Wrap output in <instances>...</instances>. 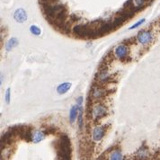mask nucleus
Wrapping results in <instances>:
<instances>
[{"instance_id": "1", "label": "nucleus", "mask_w": 160, "mask_h": 160, "mask_svg": "<svg viewBox=\"0 0 160 160\" xmlns=\"http://www.w3.org/2000/svg\"><path fill=\"white\" fill-rule=\"evenodd\" d=\"M58 151L60 154L58 157L61 158L68 159L70 158V143H69V138L67 135H62L60 137V141L58 143Z\"/></svg>"}, {"instance_id": "2", "label": "nucleus", "mask_w": 160, "mask_h": 160, "mask_svg": "<svg viewBox=\"0 0 160 160\" xmlns=\"http://www.w3.org/2000/svg\"><path fill=\"white\" fill-rule=\"evenodd\" d=\"M106 113H107V109L102 104H96L92 108L91 111V116L95 121L102 118Z\"/></svg>"}, {"instance_id": "3", "label": "nucleus", "mask_w": 160, "mask_h": 160, "mask_svg": "<svg viewBox=\"0 0 160 160\" xmlns=\"http://www.w3.org/2000/svg\"><path fill=\"white\" fill-rule=\"evenodd\" d=\"M138 42L142 45L150 43L153 40V34L149 31H141L138 33Z\"/></svg>"}, {"instance_id": "4", "label": "nucleus", "mask_w": 160, "mask_h": 160, "mask_svg": "<svg viewBox=\"0 0 160 160\" xmlns=\"http://www.w3.org/2000/svg\"><path fill=\"white\" fill-rule=\"evenodd\" d=\"M114 54L118 58L123 59V58H127L128 55H129V48L124 44H120L115 48Z\"/></svg>"}, {"instance_id": "5", "label": "nucleus", "mask_w": 160, "mask_h": 160, "mask_svg": "<svg viewBox=\"0 0 160 160\" xmlns=\"http://www.w3.org/2000/svg\"><path fill=\"white\" fill-rule=\"evenodd\" d=\"M14 18L17 22L22 23L27 19V14H26L25 10H23L22 8H18L14 14Z\"/></svg>"}, {"instance_id": "6", "label": "nucleus", "mask_w": 160, "mask_h": 160, "mask_svg": "<svg viewBox=\"0 0 160 160\" xmlns=\"http://www.w3.org/2000/svg\"><path fill=\"white\" fill-rule=\"evenodd\" d=\"M105 95H106V91L103 88H97V87L93 88V90L91 92V95H92L93 99H95V100H99Z\"/></svg>"}, {"instance_id": "7", "label": "nucleus", "mask_w": 160, "mask_h": 160, "mask_svg": "<svg viewBox=\"0 0 160 160\" xmlns=\"http://www.w3.org/2000/svg\"><path fill=\"white\" fill-rule=\"evenodd\" d=\"M104 136V130L102 127H95L92 132V138L95 141H100Z\"/></svg>"}, {"instance_id": "8", "label": "nucleus", "mask_w": 160, "mask_h": 160, "mask_svg": "<svg viewBox=\"0 0 160 160\" xmlns=\"http://www.w3.org/2000/svg\"><path fill=\"white\" fill-rule=\"evenodd\" d=\"M45 138V133L42 131L37 130L32 133V141L33 143H39Z\"/></svg>"}, {"instance_id": "9", "label": "nucleus", "mask_w": 160, "mask_h": 160, "mask_svg": "<svg viewBox=\"0 0 160 160\" xmlns=\"http://www.w3.org/2000/svg\"><path fill=\"white\" fill-rule=\"evenodd\" d=\"M79 111H80V105L77 104V105H74L72 106V108L70 109V112H69V122L70 123L73 124L77 118L78 117V114H79Z\"/></svg>"}, {"instance_id": "10", "label": "nucleus", "mask_w": 160, "mask_h": 160, "mask_svg": "<svg viewBox=\"0 0 160 160\" xmlns=\"http://www.w3.org/2000/svg\"><path fill=\"white\" fill-rule=\"evenodd\" d=\"M97 79L99 80L101 83H106L108 82L111 78H110V75L109 73L107 72L106 69H103L102 71L98 73L97 75Z\"/></svg>"}, {"instance_id": "11", "label": "nucleus", "mask_w": 160, "mask_h": 160, "mask_svg": "<svg viewBox=\"0 0 160 160\" xmlns=\"http://www.w3.org/2000/svg\"><path fill=\"white\" fill-rule=\"evenodd\" d=\"M71 88V83H63V84H60L57 88V92H58L59 95H64L66 94L69 89Z\"/></svg>"}, {"instance_id": "12", "label": "nucleus", "mask_w": 160, "mask_h": 160, "mask_svg": "<svg viewBox=\"0 0 160 160\" xmlns=\"http://www.w3.org/2000/svg\"><path fill=\"white\" fill-rule=\"evenodd\" d=\"M18 45V40L16 39V38H11L9 41H8V42L7 43V46H6V49H7V51H11L13 48H15Z\"/></svg>"}, {"instance_id": "13", "label": "nucleus", "mask_w": 160, "mask_h": 160, "mask_svg": "<svg viewBox=\"0 0 160 160\" xmlns=\"http://www.w3.org/2000/svg\"><path fill=\"white\" fill-rule=\"evenodd\" d=\"M110 158L112 160H119V159H122L123 157H122V154L121 153V151L119 150H114L113 152L110 155Z\"/></svg>"}, {"instance_id": "14", "label": "nucleus", "mask_w": 160, "mask_h": 160, "mask_svg": "<svg viewBox=\"0 0 160 160\" xmlns=\"http://www.w3.org/2000/svg\"><path fill=\"white\" fill-rule=\"evenodd\" d=\"M30 32L33 34V35H35V36H40L41 35V32H42V31L41 29L36 26V25H32L31 27H30Z\"/></svg>"}, {"instance_id": "15", "label": "nucleus", "mask_w": 160, "mask_h": 160, "mask_svg": "<svg viewBox=\"0 0 160 160\" xmlns=\"http://www.w3.org/2000/svg\"><path fill=\"white\" fill-rule=\"evenodd\" d=\"M78 127L80 130H82L83 128V109L81 106H80L79 114H78Z\"/></svg>"}, {"instance_id": "16", "label": "nucleus", "mask_w": 160, "mask_h": 160, "mask_svg": "<svg viewBox=\"0 0 160 160\" xmlns=\"http://www.w3.org/2000/svg\"><path fill=\"white\" fill-rule=\"evenodd\" d=\"M132 2H133V4H134L135 8H139L144 6L146 0H132Z\"/></svg>"}, {"instance_id": "17", "label": "nucleus", "mask_w": 160, "mask_h": 160, "mask_svg": "<svg viewBox=\"0 0 160 160\" xmlns=\"http://www.w3.org/2000/svg\"><path fill=\"white\" fill-rule=\"evenodd\" d=\"M145 18H142L141 20H139L138 22H136L135 24H133L132 26H131L130 27V30H132V29H135V28H137V27H138V26H140L141 24H143L144 22H145Z\"/></svg>"}, {"instance_id": "18", "label": "nucleus", "mask_w": 160, "mask_h": 160, "mask_svg": "<svg viewBox=\"0 0 160 160\" xmlns=\"http://www.w3.org/2000/svg\"><path fill=\"white\" fill-rule=\"evenodd\" d=\"M10 88H8V90H7V93H6V102L7 103H9L10 102V100H11V97H10Z\"/></svg>"}, {"instance_id": "19", "label": "nucleus", "mask_w": 160, "mask_h": 160, "mask_svg": "<svg viewBox=\"0 0 160 160\" xmlns=\"http://www.w3.org/2000/svg\"><path fill=\"white\" fill-rule=\"evenodd\" d=\"M77 102H78V105L82 106V102H83V97H78V101H77Z\"/></svg>"}]
</instances>
